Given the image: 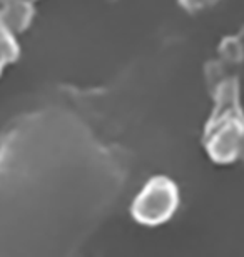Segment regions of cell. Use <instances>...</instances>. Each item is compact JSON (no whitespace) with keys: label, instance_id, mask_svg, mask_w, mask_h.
<instances>
[{"label":"cell","instance_id":"3957f363","mask_svg":"<svg viewBox=\"0 0 244 257\" xmlns=\"http://www.w3.org/2000/svg\"><path fill=\"white\" fill-rule=\"evenodd\" d=\"M34 17L30 0H0V19L9 25L14 34L24 32Z\"/></svg>","mask_w":244,"mask_h":257},{"label":"cell","instance_id":"6da1fadb","mask_svg":"<svg viewBox=\"0 0 244 257\" xmlns=\"http://www.w3.org/2000/svg\"><path fill=\"white\" fill-rule=\"evenodd\" d=\"M216 110L204 132V146L214 162L227 164L239 159L244 137V115L237 102L236 80H224L217 87Z\"/></svg>","mask_w":244,"mask_h":257},{"label":"cell","instance_id":"8992f818","mask_svg":"<svg viewBox=\"0 0 244 257\" xmlns=\"http://www.w3.org/2000/svg\"><path fill=\"white\" fill-rule=\"evenodd\" d=\"M239 159H244V137H242V142H241V151H239Z\"/></svg>","mask_w":244,"mask_h":257},{"label":"cell","instance_id":"277c9868","mask_svg":"<svg viewBox=\"0 0 244 257\" xmlns=\"http://www.w3.org/2000/svg\"><path fill=\"white\" fill-rule=\"evenodd\" d=\"M20 47L14 37V32L7 24L0 19V74L7 64H12L19 59Z\"/></svg>","mask_w":244,"mask_h":257},{"label":"cell","instance_id":"5b68a950","mask_svg":"<svg viewBox=\"0 0 244 257\" xmlns=\"http://www.w3.org/2000/svg\"><path fill=\"white\" fill-rule=\"evenodd\" d=\"M217 0H179V4L188 10V12H199L207 7H212Z\"/></svg>","mask_w":244,"mask_h":257},{"label":"cell","instance_id":"7a4b0ae2","mask_svg":"<svg viewBox=\"0 0 244 257\" xmlns=\"http://www.w3.org/2000/svg\"><path fill=\"white\" fill-rule=\"evenodd\" d=\"M178 205V186L169 177L155 176L134 199L131 214L142 225H160L173 217Z\"/></svg>","mask_w":244,"mask_h":257}]
</instances>
